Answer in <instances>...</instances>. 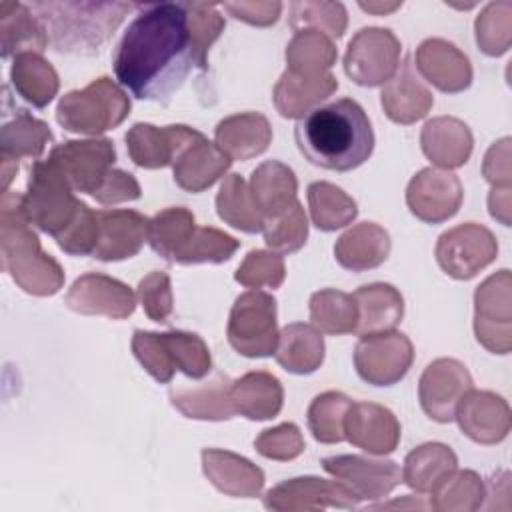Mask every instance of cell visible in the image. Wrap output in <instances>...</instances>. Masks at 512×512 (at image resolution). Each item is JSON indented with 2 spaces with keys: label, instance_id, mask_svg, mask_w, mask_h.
Here are the masks:
<instances>
[{
  "label": "cell",
  "instance_id": "obj_32",
  "mask_svg": "<svg viewBox=\"0 0 512 512\" xmlns=\"http://www.w3.org/2000/svg\"><path fill=\"white\" fill-rule=\"evenodd\" d=\"M336 90L338 80L330 72L324 76H296L286 70L274 86V106L284 118H302Z\"/></svg>",
  "mask_w": 512,
  "mask_h": 512
},
{
  "label": "cell",
  "instance_id": "obj_1",
  "mask_svg": "<svg viewBox=\"0 0 512 512\" xmlns=\"http://www.w3.org/2000/svg\"><path fill=\"white\" fill-rule=\"evenodd\" d=\"M114 54L118 82L140 100L166 102L194 64L184 2L138 6Z\"/></svg>",
  "mask_w": 512,
  "mask_h": 512
},
{
  "label": "cell",
  "instance_id": "obj_4",
  "mask_svg": "<svg viewBox=\"0 0 512 512\" xmlns=\"http://www.w3.org/2000/svg\"><path fill=\"white\" fill-rule=\"evenodd\" d=\"M134 8L138 4L130 2H34L30 6L56 52L84 56L96 54Z\"/></svg>",
  "mask_w": 512,
  "mask_h": 512
},
{
  "label": "cell",
  "instance_id": "obj_40",
  "mask_svg": "<svg viewBox=\"0 0 512 512\" xmlns=\"http://www.w3.org/2000/svg\"><path fill=\"white\" fill-rule=\"evenodd\" d=\"M216 212L226 224L242 232L254 234L264 228V218L260 216L248 184L240 174H228L224 178L216 196Z\"/></svg>",
  "mask_w": 512,
  "mask_h": 512
},
{
  "label": "cell",
  "instance_id": "obj_27",
  "mask_svg": "<svg viewBox=\"0 0 512 512\" xmlns=\"http://www.w3.org/2000/svg\"><path fill=\"white\" fill-rule=\"evenodd\" d=\"M272 140V126L260 112L232 114L218 122L214 144L230 160H248L260 156Z\"/></svg>",
  "mask_w": 512,
  "mask_h": 512
},
{
  "label": "cell",
  "instance_id": "obj_34",
  "mask_svg": "<svg viewBox=\"0 0 512 512\" xmlns=\"http://www.w3.org/2000/svg\"><path fill=\"white\" fill-rule=\"evenodd\" d=\"M276 362L292 374H310L324 362V338L312 324L294 322L278 332Z\"/></svg>",
  "mask_w": 512,
  "mask_h": 512
},
{
  "label": "cell",
  "instance_id": "obj_30",
  "mask_svg": "<svg viewBox=\"0 0 512 512\" xmlns=\"http://www.w3.org/2000/svg\"><path fill=\"white\" fill-rule=\"evenodd\" d=\"M390 254L388 232L374 222H360L346 230L334 244L338 264L352 272L380 266Z\"/></svg>",
  "mask_w": 512,
  "mask_h": 512
},
{
  "label": "cell",
  "instance_id": "obj_28",
  "mask_svg": "<svg viewBox=\"0 0 512 512\" xmlns=\"http://www.w3.org/2000/svg\"><path fill=\"white\" fill-rule=\"evenodd\" d=\"M248 190L264 222L278 218L298 202V180L292 168L278 160L262 162L252 172Z\"/></svg>",
  "mask_w": 512,
  "mask_h": 512
},
{
  "label": "cell",
  "instance_id": "obj_7",
  "mask_svg": "<svg viewBox=\"0 0 512 512\" xmlns=\"http://www.w3.org/2000/svg\"><path fill=\"white\" fill-rule=\"evenodd\" d=\"M228 342L246 358L272 356L278 344L276 300L262 290L240 294L228 318Z\"/></svg>",
  "mask_w": 512,
  "mask_h": 512
},
{
  "label": "cell",
  "instance_id": "obj_23",
  "mask_svg": "<svg viewBox=\"0 0 512 512\" xmlns=\"http://www.w3.org/2000/svg\"><path fill=\"white\" fill-rule=\"evenodd\" d=\"M380 102L386 116L396 124H414L428 114L434 104V96L422 84L412 56H406L396 74L384 84Z\"/></svg>",
  "mask_w": 512,
  "mask_h": 512
},
{
  "label": "cell",
  "instance_id": "obj_20",
  "mask_svg": "<svg viewBox=\"0 0 512 512\" xmlns=\"http://www.w3.org/2000/svg\"><path fill=\"white\" fill-rule=\"evenodd\" d=\"M344 436L368 454L384 456L400 442V422L392 410L374 402H352L344 420Z\"/></svg>",
  "mask_w": 512,
  "mask_h": 512
},
{
  "label": "cell",
  "instance_id": "obj_9",
  "mask_svg": "<svg viewBox=\"0 0 512 512\" xmlns=\"http://www.w3.org/2000/svg\"><path fill=\"white\" fill-rule=\"evenodd\" d=\"M434 254L448 276L456 280H470L494 262L498 242L486 226L466 222L442 232Z\"/></svg>",
  "mask_w": 512,
  "mask_h": 512
},
{
  "label": "cell",
  "instance_id": "obj_26",
  "mask_svg": "<svg viewBox=\"0 0 512 512\" xmlns=\"http://www.w3.org/2000/svg\"><path fill=\"white\" fill-rule=\"evenodd\" d=\"M472 144L474 140L470 128L452 116L428 120L420 134L424 156L442 170L464 166L472 154Z\"/></svg>",
  "mask_w": 512,
  "mask_h": 512
},
{
  "label": "cell",
  "instance_id": "obj_53",
  "mask_svg": "<svg viewBox=\"0 0 512 512\" xmlns=\"http://www.w3.org/2000/svg\"><path fill=\"white\" fill-rule=\"evenodd\" d=\"M132 352L136 360L142 364V368L160 384H166L172 380L176 368L170 358L168 346L164 342V336L158 332L148 330H134L132 336Z\"/></svg>",
  "mask_w": 512,
  "mask_h": 512
},
{
  "label": "cell",
  "instance_id": "obj_55",
  "mask_svg": "<svg viewBox=\"0 0 512 512\" xmlns=\"http://www.w3.org/2000/svg\"><path fill=\"white\" fill-rule=\"evenodd\" d=\"M254 448L260 456L270 460H294L304 452V438L296 424L284 422L274 428H266L254 440Z\"/></svg>",
  "mask_w": 512,
  "mask_h": 512
},
{
  "label": "cell",
  "instance_id": "obj_14",
  "mask_svg": "<svg viewBox=\"0 0 512 512\" xmlns=\"http://www.w3.org/2000/svg\"><path fill=\"white\" fill-rule=\"evenodd\" d=\"M472 388V376L466 366L454 358L430 362L418 382L422 410L436 422H452L462 396Z\"/></svg>",
  "mask_w": 512,
  "mask_h": 512
},
{
  "label": "cell",
  "instance_id": "obj_44",
  "mask_svg": "<svg viewBox=\"0 0 512 512\" xmlns=\"http://www.w3.org/2000/svg\"><path fill=\"white\" fill-rule=\"evenodd\" d=\"M352 400L342 392L328 390L318 394L308 406V428L322 444H336L346 440L344 420Z\"/></svg>",
  "mask_w": 512,
  "mask_h": 512
},
{
  "label": "cell",
  "instance_id": "obj_42",
  "mask_svg": "<svg viewBox=\"0 0 512 512\" xmlns=\"http://www.w3.org/2000/svg\"><path fill=\"white\" fill-rule=\"evenodd\" d=\"M308 208L314 226L324 232L350 224L358 214L354 198L330 182H312L308 186Z\"/></svg>",
  "mask_w": 512,
  "mask_h": 512
},
{
  "label": "cell",
  "instance_id": "obj_48",
  "mask_svg": "<svg viewBox=\"0 0 512 512\" xmlns=\"http://www.w3.org/2000/svg\"><path fill=\"white\" fill-rule=\"evenodd\" d=\"M162 336L176 370H180L182 374L194 380H200L210 372L212 368L210 350L198 334L184 332V330H170V332H164Z\"/></svg>",
  "mask_w": 512,
  "mask_h": 512
},
{
  "label": "cell",
  "instance_id": "obj_52",
  "mask_svg": "<svg viewBox=\"0 0 512 512\" xmlns=\"http://www.w3.org/2000/svg\"><path fill=\"white\" fill-rule=\"evenodd\" d=\"M286 266L278 252L250 250L238 266L234 280L246 288H278L284 282Z\"/></svg>",
  "mask_w": 512,
  "mask_h": 512
},
{
  "label": "cell",
  "instance_id": "obj_45",
  "mask_svg": "<svg viewBox=\"0 0 512 512\" xmlns=\"http://www.w3.org/2000/svg\"><path fill=\"white\" fill-rule=\"evenodd\" d=\"M486 496V486L480 476L472 470L452 472L432 494L430 508L432 510H458L472 512L482 508V500Z\"/></svg>",
  "mask_w": 512,
  "mask_h": 512
},
{
  "label": "cell",
  "instance_id": "obj_47",
  "mask_svg": "<svg viewBox=\"0 0 512 512\" xmlns=\"http://www.w3.org/2000/svg\"><path fill=\"white\" fill-rule=\"evenodd\" d=\"M240 242L232 238L230 234L210 228V226H196L190 240L184 244V248L176 254L174 262L178 264H220L232 258V254L238 250Z\"/></svg>",
  "mask_w": 512,
  "mask_h": 512
},
{
  "label": "cell",
  "instance_id": "obj_6",
  "mask_svg": "<svg viewBox=\"0 0 512 512\" xmlns=\"http://www.w3.org/2000/svg\"><path fill=\"white\" fill-rule=\"evenodd\" d=\"M128 114V94L106 76L92 80L82 90L64 94L56 108V120L64 130L88 136H98L120 126Z\"/></svg>",
  "mask_w": 512,
  "mask_h": 512
},
{
  "label": "cell",
  "instance_id": "obj_33",
  "mask_svg": "<svg viewBox=\"0 0 512 512\" xmlns=\"http://www.w3.org/2000/svg\"><path fill=\"white\" fill-rule=\"evenodd\" d=\"M232 380L226 374H216L212 380L196 388H180L170 392V402L186 418L196 420H230L236 410L230 400Z\"/></svg>",
  "mask_w": 512,
  "mask_h": 512
},
{
  "label": "cell",
  "instance_id": "obj_12",
  "mask_svg": "<svg viewBox=\"0 0 512 512\" xmlns=\"http://www.w3.org/2000/svg\"><path fill=\"white\" fill-rule=\"evenodd\" d=\"M48 158L56 162L72 190L94 196L114 168L116 150L108 138L68 140L54 146Z\"/></svg>",
  "mask_w": 512,
  "mask_h": 512
},
{
  "label": "cell",
  "instance_id": "obj_13",
  "mask_svg": "<svg viewBox=\"0 0 512 512\" xmlns=\"http://www.w3.org/2000/svg\"><path fill=\"white\" fill-rule=\"evenodd\" d=\"M360 498L340 480H326L318 476H300L290 478L274 488H270L264 496V506L268 510H324L328 506L334 508H356Z\"/></svg>",
  "mask_w": 512,
  "mask_h": 512
},
{
  "label": "cell",
  "instance_id": "obj_17",
  "mask_svg": "<svg viewBox=\"0 0 512 512\" xmlns=\"http://www.w3.org/2000/svg\"><path fill=\"white\" fill-rule=\"evenodd\" d=\"M322 468L344 482L360 500H380L402 482V468L392 460L342 454L324 458Z\"/></svg>",
  "mask_w": 512,
  "mask_h": 512
},
{
  "label": "cell",
  "instance_id": "obj_54",
  "mask_svg": "<svg viewBox=\"0 0 512 512\" xmlns=\"http://www.w3.org/2000/svg\"><path fill=\"white\" fill-rule=\"evenodd\" d=\"M136 296L142 304L144 314L154 322H168L174 310L170 276L162 270H154L138 282Z\"/></svg>",
  "mask_w": 512,
  "mask_h": 512
},
{
  "label": "cell",
  "instance_id": "obj_16",
  "mask_svg": "<svg viewBox=\"0 0 512 512\" xmlns=\"http://www.w3.org/2000/svg\"><path fill=\"white\" fill-rule=\"evenodd\" d=\"M64 302L78 314L124 320L136 308V294L112 276L88 272L74 280Z\"/></svg>",
  "mask_w": 512,
  "mask_h": 512
},
{
  "label": "cell",
  "instance_id": "obj_19",
  "mask_svg": "<svg viewBox=\"0 0 512 512\" xmlns=\"http://www.w3.org/2000/svg\"><path fill=\"white\" fill-rule=\"evenodd\" d=\"M460 430L478 444H498L502 442L512 424L508 402L488 390L470 388L454 414Z\"/></svg>",
  "mask_w": 512,
  "mask_h": 512
},
{
  "label": "cell",
  "instance_id": "obj_41",
  "mask_svg": "<svg viewBox=\"0 0 512 512\" xmlns=\"http://www.w3.org/2000/svg\"><path fill=\"white\" fill-rule=\"evenodd\" d=\"M358 310L352 294L324 288L310 298V322L316 330L332 336L350 334L356 328Z\"/></svg>",
  "mask_w": 512,
  "mask_h": 512
},
{
  "label": "cell",
  "instance_id": "obj_22",
  "mask_svg": "<svg viewBox=\"0 0 512 512\" xmlns=\"http://www.w3.org/2000/svg\"><path fill=\"white\" fill-rule=\"evenodd\" d=\"M150 220L136 210H98V242L92 252L104 262L132 258L148 240Z\"/></svg>",
  "mask_w": 512,
  "mask_h": 512
},
{
  "label": "cell",
  "instance_id": "obj_60",
  "mask_svg": "<svg viewBox=\"0 0 512 512\" xmlns=\"http://www.w3.org/2000/svg\"><path fill=\"white\" fill-rule=\"evenodd\" d=\"M362 10L366 12H372V14H388V12H394L396 8L402 6V2H392V4H382V2H360L358 4Z\"/></svg>",
  "mask_w": 512,
  "mask_h": 512
},
{
  "label": "cell",
  "instance_id": "obj_31",
  "mask_svg": "<svg viewBox=\"0 0 512 512\" xmlns=\"http://www.w3.org/2000/svg\"><path fill=\"white\" fill-rule=\"evenodd\" d=\"M230 400L236 414L248 420H270L282 410L284 390L274 374L256 370L232 382Z\"/></svg>",
  "mask_w": 512,
  "mask_h": 512
},
{
  "label": "cell",
  "instance_id": "obj_51",
  "mask_svg": "<svg viewBox=\"0 0 512 512\" xmlns=\"http://www.w3.org/2000/svg\"><path fill=\"white\" fill-rule=\"evenodd\" d=\"M262 234L264 242L278 254H292L300 250L308 238V220L302 204L296 202L278 218L266 220Z\"/></svg>",
  "mask_w": 512,
  "mask_h": 512
},
{
  "label": "cell",
  "instance_id": "obj_15",
  "mask_svg": "<svg viewBox=\"0 0 512 512\" xmlns=\"http://www.w3.org/2000/svg\"><path fill=\"white\" fill-rule=\"evenodd\" d=\"M462 184L456 174L442 168L420 170L406 188L410 212L428 224L452 218L462 204Z\"/></svg>",
  "mask_w": 512,
  "mask_h": 512
},
{
  "label": "cell",
  "instance_id": "obj_50",
  "mask_svg": "<svg viewBox=\"0 0 512 512\" xmlns=\"http://www.w3.org/2000/svg\"><path fill=\"white\" fill-rule=\"evenodd\" d=\"M512 4L490 2L476 18V42L488 56H500L510 48Z\"/></svg>",
  "mask_w": 512,
  "mask_h": 512
},
{
  "label": "cell",
  "instance_id": "obj_2",
  "mask_svg": "<svg viewBox=\"0 0 512 512\" xmlns=\"http://www.w3.org/2000/svg\"><path fill=\"white\" fill-rule=\"evenodd\" d=\"M294 138L310 164L336 172L358 168L374 150L372 124L352 98L310 110L298 120Z\"/></svg>",
  "mask_w": 512,
  "mask_h": 512
},
{
  "label": "cell",
  "instance_id": "obj_11",
  "mask_svg": "<svg viewBox=\"0 0 512 512\" xmlns=\"http://www.w3.org/2000/svg\"><path fill=\"white\" fill-rule=\"evenodd\" d=\"M414 348L406 334L390 330L360 336L354 348V366L362 380L372 386H392L410 370Z\"/></svg>",
  "mask_w": 512,
  "mask_h": 512
},
{
  "label": "cell",
  "instance_id": "obj_21",
  "mask_svg": "<svg viewBox=\"0 0 512 512\" xmlns=\"http://www.w3.org/2000/svg\"><path fill=\"white\" fill-rule=\"evenodd\" d=\"M412 60H416V72L442 92L456 94L466 90L472 82V66L468 56L448 40H424L416 48Z\"/></svg>",
  "mask_w": 512,
  "mask_h": 512
},
{
  "label": "cell",
  "instance_id": "obj_10",
  "mask_svg": "<svg viewBox=\"0 0 512 512\" xmlns=\"http://www.w3.org/2000/svg\"><path fill=\"white\" fill-rule=\"evenodd\" d=\"M400 66V40L388 28H362L348 42L344 70L360 86L386 84Z\"/></svg>",
  "mask_w": 512,
  "mask_h": 512
},
{
  "label": "cell",
  "instance_id": "obj_29",
  "mask_svg": "<svg viewBox=\"0 0 512 512\" xmlns=\"http://www.w3.org/2000/svg\"><path fill=\"white\" fill-rule=\"evenodd\" d=\"M358 310V320L354 334L370 336L390 332L398 326L404 314V300L402 294L384 282H374L360 286L352 294Z\"/></svg>",
  "mask_w": 512,
  "mask_h": 512
},
{
  "label": "cell",
  "instance_id": "obj_36",
  "mask_svg": "<svg viewBox=\"0 0 512 512\" xmlns=\"http://www.w3.org/2000/svg\"><path fill=\"white\" fill-rule=\"evenodd\" d=\"M0 36L2 56H18L22 52L42 54L48 46V36L30 6L20 2L0 4Z\"/></svg>",
  "mask_w": 512,
  "mask_h": 512
},
{
  "label": "cell",
  "instance_id": "obj_8",
  "mask_svg": "<svg viewBox=\"0 0 512 512\" xmlns=\"http://www.w3.org/2000/svg\"><path fill=\"white\" fill-rule=\"evenodd\" d=\"M510 286V270H498L474 292V334L494 354H508L512 348Z\"/></svg>",
  "mask_w": 512,
  "mask_h": 512
},
{
  "label": "cell",
  "instance_id": "obj_3",
  "mask_svg": "<svg viewBox=\"0 0 512 512\" xmlns=\"http://www.w3.org/2000/svg\"><path fill=\"white\" fill-rule=\"evenodd\" d=\"M2 268L28 294L52 296L64 284L60 264L40 248L22 208V194L4 192L0 204Z\"/></svg>",
  "mask_w": 512,
  "mask_h": 512
},
{
  "label": "cell",
  "instance_id": "obj_56",
  "mask_svg": "<svg viewBox=\"0 0 512 512\" xmlns=\"http://www.w3.org/2000/svg\"><path fill=\"white\" fill-rule=\"evenodd\" d=\"M92 198L98 200L100 204H118V202L136 200L140 198V184L132 174L112 168Z\"/></svg>",
  "mask_w": 512,
  "mask_h": 512
},
{
  "label": "cell",
  "instance_id": "obj_37",
  "mask_svg": "<svg viewBox=\"0 0 512 512\" xmlns=\"http://www.w3.org/2000/svg\"><path fill=\"white\" fill-rule=\"evenodd\" d=\"M10 78L18 96L36 108H44L58 92V74L38 52H22L14 56Z\"/></svg>",
  "mask_w": 512,
  "mask_h": 512
},
{
  "label": "cell",
  "instance_id": "obj_59",
  "mask_svg": "<svg viewBox=\"0 0 512 512\" xmlns=\"http://www.w3.org/2000/svg\"><path fill=\"white\" fill-rule=\"evenodd\" d=\"M490 214L504 226H510V186H492L488 196Z\"/></svg>",
  "mask_w": 512,
  "mask_h": 512
},
{
  "label": "cell",
  "instance_id": "obj_38",
  "mask_svg": "<svg viewBox=\"0 0 512 512\" xmlns=\"http://www.w3.org/2000/svg\"><path fill=\"white\" fill-rule=\"evenodd\" d=\"M336 58L334 42L318 30H298L286 46V70L296 76H324Z\"/></svg>",
  "mask_w": 512,
  "mask_h": 512
},
{
  "label": "cell",
  "instance_id": "obj_58",
  "mask_svg": "<svg viewBox=\"0 0 512 512\" xmlns=\"http://www.w3.org/2000/svg\"><path fill=\"white\" fill-rule=\"evenodd\" d=\"M224 10L236 20L248 22L252 26H270L280 18V2H226Z\"/></svg>",
  "mask_w": 512,
  "mask_h": 512
},
{
  "label": "cell",
  "instance_id": "obj_46",
  "mask_svg": "<svg viewBox=\"0 0 512 512\" xmlns=\"http://www.w3.org/2000/svg\"><path fill=\"white\" fill-rule=\"evenodd\" d=\"M348 16L340 2H292L290 26L298 30H318L330 40H338L346 32Z\"/></svg>",
  "mask_w": 512,
  "mask_h": 512
},
{
  "label": "cell",
  "instance_id": "obj_57",
  "mask_svg": "<svg viewBox=\"0 0 512 512\" xmlns=\"http://www.w3.org/2000/svg\"><path fill=\"white\" fill-rule=\"evenodd\" d=\"M482 174L492 186H510V138H502L488 148L482 164Z\"/></svg>",
  "mask_w": 512,
  "mask_h": 512
},
{
  "label": "cell",
  "instance_id": "obj_43",
  "mask_svg": "<svg viewBox=\"0 0 512 512\" xmlns=\"http://www.w3.org/2000/svg\"><path fill=\"white\" fill-rule=\"evenodd\" d=\"M194 230V214L188 208L172 206L160 210L156 216L150 218L148 242L156 254H160L168 262H174L176 254L184 248Z\"/></svg>",
  "mask_w": 512,
  "mask_h": 512
},
{
  "label": "cell",
  "instance_id": "obj_18",
  "mask_svg": "<svg viewBox=\"0 0 512 512\" xmlns=\"http://www.w3.org/2000/svg\"><path fill=\"white\" fill-rule=\"evenodd\" d=\"M196 128L170 124L164 128L138 122L126 132V148L130 160L140 168L172 166L176 156L198 136Z\"/></svg>",
  "mask_w": 512,
  "mask_h": 512
},
{
  "label": "cell",
  "instance_id": "obj_39",
  "mask_svg": "<svg viewBox=\"0 0 512 512\" xmlns=\"http://www.w3.org/2000/svg\"><path fill=\"white\" fill-rule=\"evenodd\" d=\"M48 142H52L50 128L26 110L16 108V116L4 122L0 130V160L38 158Z\"/></svg>",
  "mask_w": 512,
  "mask_h": 512
},
{
  "label": "cell",
  "instance_id": "obj_35",
  "mask_svg": "<svg viewBox=\"0 0 512 512\" xmlns=\"http://www.w3.org/2000/svg\"><path fill=\"white\" fill-rule=\"evenodd\" d=\"M458 466L450 446L426 442L414 448L402 466V480L420 494H432Z\"/></svg>",
  "mask_w": 512,
  "mask_h": 512
},
{
  "label": "cell",
  "instance_id": "obj_49",
  "mask_svg": "<svg viewBox=\"0 0 512 512\" xmlns=\"http://www.w3.org/2000/svg\"><path fill=\"white\" fill-rule=\"evenodd\" d=\"M184 4L188 12V30L192 40L194 64L204 70L208 50L224 30L226 22H224V16L218 12L216 4H206V2H184Z\"/></svg>",
  "mask_w": 512,
  "mask_h": 512
},
{
  "label": "cell",
  "instance_id": "obj_24",
  "mask_svg": "<svg viewBox=\"0 0 512 512\" xmlns=\"http://www.w3.org/2000/svg\"><path fill=\"white\" fill-rule=\"evenodd\" d=\"M232 160L202 132L176 156L174 182L186 192H204L226 174Z\"/></svg>",
  "mask_w": 512,
  "mask_h": 512
},
{
  "label": "cell",
  "instance_id": "obj_5",
  "mask_svg": "<svg viewBox=\"0 0 512 512\" xmlns=\"http://www.w3.org/2000/svg\"><path fill=\"white\" fill-rule=\"evenodd\" d=\"M86 206V202L74 196L72 186L54 160L46 158L32 164L28 188L22 194V208L30 224L58 240L74 226Z\"/></svg>",
  "mask_w": 512,
  "mask_h": 512
},
{
  "label": "cell",
  "instance_id": "obj_25",
  "mask_svg": "<svg viewBox=\"0 0 512 512\" xmlns=\"http://www.w3.org/2000/svg\"><path fill=\"white\" fill-rule=\"evenodd\" d=\"M204 476L232 498H254L264 488V472L248 458L228 450H202Z\"/></svg>",
  "mask_w": 512,
  "mask_h": 512
}]
</instances>
